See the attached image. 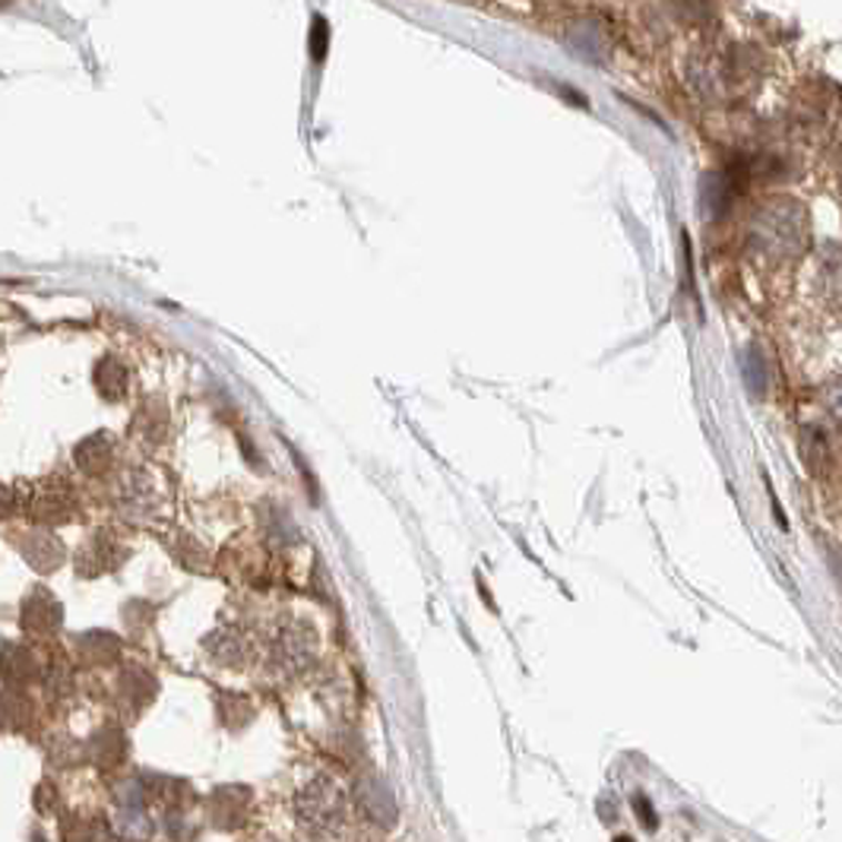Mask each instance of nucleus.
Masks as SVG:
<instances>
[{
    "instance_id": "3",
    "label": "nucleus",
    "mask_w": 842,
    "mask_h": 842,
    "mask_svg": "<svg viewBox=\"0 0 842 842\" xmlns=\"http://www.w3.org/2000/svg\"><path fill=\"white\" fill-rule=\"evenodd\" d=\"M352 799H355V808L365 814L367 821L377 823V826H393L396 823V799L389 792V785L381 777H362L352 789Z\"/></svg>"
},
{
    "instance_id": "7",
    "label": "nucleus",
    "mask_w": 842,
    "mask_h": 842,
    "mask_svg": "<svg viewBox=\"0 0 842 842\" xmlns=\"http://www.w3.org/2000/svg\"><path fill=\"white\" fill-rule=\"evenodd\" d=\"M273 842H276V840H273Z\"/></svg>"
},
{
    "instance_id": "4",
    "label": "nucleus",
    "mask_w": 842,
    "mask_h": 842,
    "mask_svg": "<svg viewBox=\"0 0 842 842\" xmlns=\"http://www.w3.org/2000/svg\"><path fill=\"white\" fill-rule=\"evenodd\" d=\"M67 842H111L109 823L99 818H77L73 823H67Z\"/></svg>"
},
{
    "instance_id": "1",
    "label": "nucleus",
    "mask_w": 842,
    "mask_h": 842,
    "mask_svg": "<svg viewBox=\"0 0 842 842\" xmlns=\"http://www.w3.org/2000/svg\"><path fill=\"white\" fill-rule=\"evenodd\" d=\"M295 818L304 830L317 836H333L336 830H343L348 818L346 789L326 773L304 782L295 795Z\"/></svg>"
},
{
    "instance_id": "5",
    "label": "nucleus",
    "mask_w": 842,
    "mask_h": 842,
    "mask_svg": "<svg viewBox=\"0 0 842 842\" xmlns=\"http://www.w3.org/2000/svg\"><path fill=\"white\" fill-rule=\"evenodd\" d=\"M633 811H637V818L643 821L647 830H656L659 826V814H656V808H652V801L647 795H633Z\"/></svg>"
},
{
    "instance_id": "6",
    "label": "nucleus",
    "mask_w": 842,
    "mask_h": 842,
    "mask_svg": "<svg viewBox=\"0 0 842 842\" xmlns=\"http://www.w3.org/2000/svg\"><path fill=\"white\" fill-rule=\"evenodd\" d=\"M615 842H633V840H630V836H618V840H615Z\"/></svg>"
},
{
    "instance_id": "2",
    "label": "nucleus",
    "mask_w": 842,
    "mask_h": 842,
    "mask_svg": "<svg viewBox=\"0 0 842 842\" xmlns=\"http://www.w3.org/2000/svg\"><path fill=\"white\" fill-rule=\"evenodd\" d=\"M114 833L128 842H150L155 836V818L146 804V789L140 782H121L114 795Z\"/></svg>"
}]
</instances>
